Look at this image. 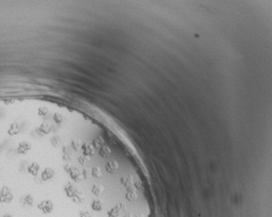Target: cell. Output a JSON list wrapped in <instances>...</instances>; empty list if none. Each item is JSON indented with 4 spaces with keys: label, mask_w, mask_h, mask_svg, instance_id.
<instances>
[{
    "label": "cell",
    "mask_w": 272,
    "mask_h": 217,
    "mask_svg": "<svg viewBox=\"0 0 272 217\" xmlns=\"http://www.w3.org/2000/svg\"><path fill=\"white\" fill-rule=\"evenodd\" d=\"M13 199V194L8 185H3L0 189V202L9 203Z\"/></svg>",
    "instance_id": "cell-1"
},
{
    "label": "cell",
    "mask_w": 272,
    "mask_h": 217,
    "mask_svg": "<svg viewBox=\"0 0 272 217\" xmlns=\"http://www.w3.org/2000/svg\"><path fill=\"white\" fill-rule=\"evenodd\" d=\"M38 209L39 210L42 212L43 214H50L53 209V202L49 199H46L42 201L38 204Z\"/></svg>",
    "instance_id": "cell-2"
},
{
    "label": "cell",
    "mask_w": 272,
    "mask_h": 217,
    "mask_svg": "<svg viewBox=\"0 0 272 217\" xmlns=\"http://www.w3.org/2000/svg\"><path fill=\"white\" fill-rule=\"evenodd\" d=\"M23 202L25 205H28V206H32L33 202H34V198L31 195H27V196H24L23 198Z\"/></svg>",
    "instance_id": "cell-3"
},
{
    "label": "cell",
    "mask_w": 272,
    "mask_h": 217,
    "mask_svg": "<svg viewBox=\"0 0 272 217\" xmlns=\"http://www.w3.org/2000/svg\"><path fill=\"white\" fill-rule=\"evenodd\" d=\"M4 217H11V216H10V215H5Z\"/></svg>",
    "instance_id": "cell-4"
}]
</instances>
